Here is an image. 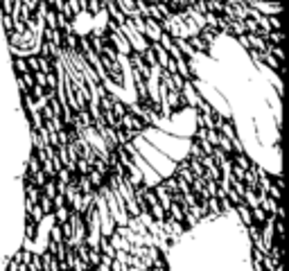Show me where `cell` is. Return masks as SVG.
Segmentation results:
<instances>
[{"label":"cell","instance_id":"cell-1","mask_svg":"<svg viewBox=\"0 0 289 271\" xmlns=\"http://www.w3.org/2000/svg\"><path fill=\"white\" fill-rule=\"evenodd\" d=\"M30 127L23 170L25 247L45 220L50 239L82 244L99 226V201L124 222L138 220L136 140L156 129L70 50L41 36L34 55L9 57Z\"/></svg>","mask_w":289,"mask_h":271},{"label":"cell","instance_id":"cell-2","mask_svg":"<svg viewBox=\"0 0 289 271\" xmlns=\"http://www.w3.org/2000/svg\"><path fill=\"white\" fill-rule=\"evenodd\" d=\"M197 127L186 158L167 179L134 192L138 222L167 253L186 233L235 212L251 244L253 271L282 267V176L246 154L238 124L199 91L190 95Z\"/></svg>","mask_w":289,"mask_h":271},{"label":"cell","instance_id":"cell-3","mask_svg":"<svg viewBox=\"0 0 289 271\" xmlns=\"http://www.w3.org/2000/svg\"><path fill=\"white\" fill-rule=\"evenodd\" d=\"M41 36L70 50L111 91H134L131 102L151 122L190 109L199 84L192 59L151 20L143 0H41Z\"/></svg>","mask_w":289,"mask_h":271}]
</instances>
